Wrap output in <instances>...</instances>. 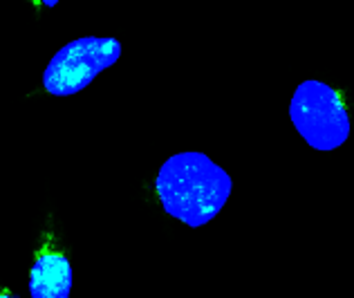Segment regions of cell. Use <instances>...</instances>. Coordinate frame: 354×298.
<instances>
[{
	"label": "cell",
	"instance_id": "1",
	"mask_svg": "<svg viewBox=\"0 0 354 298\" xmlns=\"http://www.w3.org/2000/svg\"><path fill=\"white\" fill-rule=\"evenodd\" d=\"M155 189L164 211L186 227L198 229L225 209L234 182L231 175L204 153H177L157 173Z\"/></svg>",
	"mask_w": 354,
	"mask_h": 298
},
{
	"label": "cell",
	"instance_id": "2",
	"mask_svg": "<svg viewBox=\"0 0 354 298\" xmlns=\"http://www.w3.org/2000/svg\"><path fill=\"white\" fill-rule=\"evenodd\" d=\"M290 119L307 144L316 151H334L348 142L350 115L337 90L323 81H303L296 88Z\"/></svg>",
	"mask_w": 354,
	"mask_h": 298
},
{
	"label": "cell",
	"instance_id": "3",
	"mask_svg": "<svg viewBox=\"0 0 354 298\" xmlns=\"http://www.w3.org/2000/svg\"><path fill=\"white\" fill-rule=\"evenodd\" d=\"M121 57V43L104 36H83L54 54L43 72V86L54 97H72L86 90Z\"/></svg>",
	"mask_w": 354,
	"mask_h": 298
},
{
	"label": "cell",
	"instance_id": "4",
	"mask_svg": "<svg viewBox=\"0 0 354 298\" xmlns=\"http://www.w3.org/2000/svg\"><path fill=\"white\" fill-rule=\"evenodd\" d=\"M72 265L68 256L57 251H43L34 260L30 272V296L32 298H70L72 292Z\"/></svg>",
	"mask_w": 354,
	"mask_h": 298
},
{
	"label": "cell",
	"instance_id": "5",
	"mask_svg": "<svg viewBox=\"0 0 354 298\" xmlns=\"http://www.w3.org/2000/svg\"><path fill=\"white\" fill-rule=\"evenodd\" d=\"M39 3H43L45 7H54V5H59V0H39Z\"/></svg>",
	"mask_w": 354,
	"mask_h": 298
},
{
	"label": "cell",
	"instance_id": "6",
	"mask_svg": "<svg viewBox=\"0 0 354 298\" xmlns=\"http://www.w3.org/2000/svg\"><path fill=\"white\" fill-rule=\"evenodd\" d=\"M3 298H9V294H3Z\"/></svg>",
	"mask_w": 354,
	"mask_h": 298
}]
</instances>
